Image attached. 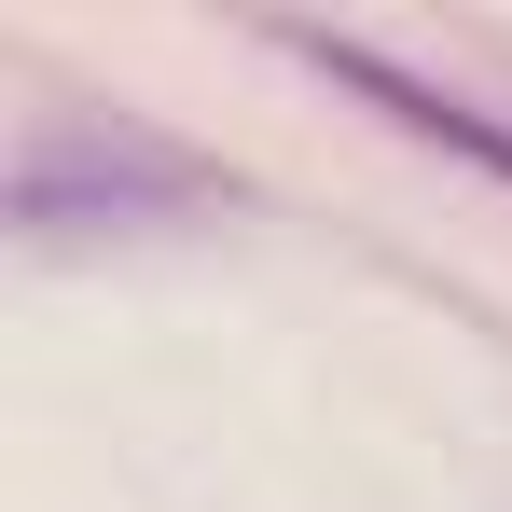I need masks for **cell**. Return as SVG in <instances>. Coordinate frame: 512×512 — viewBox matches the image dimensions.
I'll return each mask as SVG.
<instances>
[]
</instances>
